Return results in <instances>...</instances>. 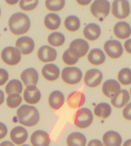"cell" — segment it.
Listing matches in <instances>:
<instances>
[{
  "label": "cell",
  "instance_id": "cell-15",
  "mask_svg": "<svg viewBox=\"0 0 131 146\" xmlns=\"http://www.w3.org/2000/svg\"><path fill=\"white\" fill-rule=\"evenodd\" d=\"M24 99L29 104H36L41 99V94L40 91L35 86L27 87L24 90Z\"/></svg>",
  "mask_w": 131,
  "mask_h": 146
},
{
  "label": "cell",
  "instance_id": "cell-34",
  "mask_svg": "<svg viewBox=\"0 0 131 146\" xmlns=\"http://www.w3.org/2000/svg\"><path fill=\"white\" fill-rule=\"evenodd\" d=\"M65 1H46L45 6L47 9L51 11H59L62 10L65 5Z\"/></svg>",
  "mask_w": 131,
  "mask_h": 146
},
{
  "label": "cell",
  "instance_id": "cell-32",
  "mask_svg": "<svg viewBox=\"0 0 131 146\" xmlns=\"http://www.w3.org/2000/svg\"><path fill=\"white\" fill-rule=\"evenodd\" d=\"M118 80L122 84L128 85L131 84V70L124 68L120 71L118 74Z\"/></svg>",
  "mask_w": 131,
  "mask_h": 146
},
{
  "label": "cell",
  "instance_id": "cell-18",
  "mask_svg": "<svg viewBox=\"0 0 131 146\" xmlns=\"http://www.w3.org/2000/svg\"><path fill=\"white\" fill-rule=\"evenodd\" d=\"M130 100V95L128 90H120L112 98L111 103L113 106L121 108L124 106Z\"/></svg>",
  "mask_w": 131,
  "mask_h": 146
},
{
  "label": "cell",
  "instance_id": "cell-37",
  "mask_svg": "<svg viewBox=\"0 0 131 146\" xmlns=\"http://www.w3.org/2000/svg\"><path fill=\"white\" fill-rule=\"evenodd\" d=\"M9 79V74L6 70L0 68V86L3 85Z\"/></svg>",
  "mask_w": 131,
  "mask_h": 146
},
{
  "label": "cell",
  "instance_id": "cell-1",
  "mask_svg": "<svg viewBox=\"0 0 131 146\" xmlns=\"http://www.w3.org/2000/svg\"><path fill=\"white\" fill-rule=\"evenodd\" d=\"M17 113L19 123L25 126H34L40 120V114L35 107L23 105L17 110Z\"/></svg>",
  "mask_w": 131,
  "mask_h": 146
},
{
  "label": "cell",
  "instance_id": "cell-36",
  "mask_svg": "<svg viewBox=\"0 0 131 146\" xmlns=\"http://www.w3.org/2000/svg\"><path fill=\"white\" fill-rule=\"evenodd\" d=\"M62 58L64 63L68 65H73L75 64L78 62L79 59L72 55L68 49L64 52Z\"/></svg>",
  "mask_w": 131,
  "mask_h": 146
},
{
  "label": "cell",
  "instance_id": "cell-20",
  "mask_svg": "<svg viewBox=\"0 0 131 146\" xmlns=\"http://www.w3.org/2000/svg\"><path fill=\"white\" fill-rule=\"evenodd\" d=\"M103 142L105 146H121L122 138L118 133L114 131H108L104 133Z\"/></svg>",
  "mask_w": 131,
  "mask_h": 146
},
{
  "label": "cell",
  "instance_id": "cell-19",
  "mask_svg": "<svg viewBox=\"0 0 131 146\" xmlns=\"http://www.w3.org/2000/svg\"><path fill=\"white\" fill-rule=\"evenodd\" d=\"M85 97L83 93L75 91L71 93L67 97V104L72 108H77L83 105Z\"/></svg>",
  "mask_w": 131,
  "mask_h": 146
},
{
  "label": "cell",
  "instance_id": "cell-38",
  "mask_svg": "<svg viewBox=\"0 0 131 146\" xmlns=\"http://www.w3.org/2000/svg\"><path fill=\"white\" fill-rule=\"evenodd\" d=\"M123 116L125 119L131 120V103L128 104L123 110Z\"/></svg>",
  "mask_w": 131,
  "mask_h": 146
},
{
  "label": "cell",
  "instance_id": "cell-9",
  "mask_svg": "<svg viewBox=\"0 0 131 146\" xmlns=\"http://www.w3.org/2000/svg\"><path fill=\"white\" fill-rule=\"evenodd\" d=\"M104 48L108 56L112 58H118L123 53L121 43L117 40H108L104 44Z\"/></svg>",
  "mask_w": 131,
  "mask_h": 146
},
{
  "label": "cell",
  "instance_id": "cell-43",
  "mask_svg": "<svg viewBox=\"0 0 131 146\" xmlns=\"http://www.w3.org/2000/svg\"><path fill=\"white\" fill-rule=\"evenodd\" d=\"M4 100V94L2 90H0V105H2Z\"/></svg>",
  "mask_w": 131,
  "mask_h": 146
},
{
  "label": "cell",
  "instance_id": "cell-28",
  "mask_svg": "<svg viewBox=\"0 0 131 146\" xmlns=\"http://www.w3.org/2000/svg\"><path fill=\"white\" fill-rule=\"evenodd\" d=\"M94 111L96 116L106 119L111 115L112 108L108 103H101L95 106Z\"/></svg>",
  "mask_w": 131,
  "mask_h": 146
},
{
  "label": "cell",
  "instance_id": "cell-26",
  "mask_svg": "<svg viewBox=\"0 0 131 146\" xmlns=\"http://www.w3.org/2000/svg\"><path fill=\"white\" fill-rule=\"evenodd\" d=\"M87 59L90 63L94 65H99L104 63L105 60V55L103 52L98 48L91 50L88 54Z\"/></svg>",
  "mask_w": 131,
  "mask_h": 146
},
{
  "label": "cell",
  "instance_id": "cell-45",
  "mask_svg": "<svg viewBox=\"0 0 131 146\" xmlns=\"http://www.w3.org/2000/svg\"><path fill=\"white\" fill-rule=\"evenodd\" d=\"M29 146V145H22V146Z\"/></svg>",
  "mask_w": 131,
  "mask_h": 146
},
{
  "label": "cell",
  "instance_id": "cell-6",
  "mask_svg": "<svg viewBox=\"0 0 131 146\" xmlns=\"http://www.w3.org/2000/svg\"><path fill=\"white\" fill-rule=\"evenodd\" d=\"M1 57L5 63L14 66L19 63L21 60V52L14 47H7L2 50Z\"/></svg>",
  "mask_w": 131,
  "mask_h": 146
},
{
  "label": "cell",
  "instance_id": "cell-29",
  "mask_svg": "<svg viewBox=\"0 0 131 146\" xmlns=\"http://www.w3.org/2000/svg\"><path fill=\"white\" fill-rule=\"evenodd\" d=\"M23 90V85L20 80H12L10 81L5 87V92L9 95L13 94L20 95Z\"/></svg>",
  "mask_w": 131,
  "mask_h": 146
},
{
  "label": "cell",
  "instance_id": "cell-23",
  "mask_svg": "<svg viewBox=\"0 0 131 146\" xmlns=\"http://www.w3.org/2000/svg\"><path fill=\"white\" fill-rule=\"evenodd\" d=\"M101 33L100 27L98 24L90 23L87 24L84 28L83 34L84 36L87 40L91 41L96 40L100 37Z\"/></svg>",
  "mask_w": 131,
  "mask_h": 146
},
{
  "label": "cell",
  "instance_id": "cell-11",
  "mask_svg": "<svg viewBox=\"0 0 131 146\" xmlns=\"http://www.w3.org/2000/svg\"><path fill=\"white\" fill-rule=\"evenodd\" d=\"M15 46L23 55L31 53L34 49L33 40L28 36L21 37L17 40Z\"/></svg>",
  "mask_w": 131,
  "mask_h": 146
},
{
  "label": "cell",
  "instance_id": "cell-31",
  "mask_svg": "<svg viewBox=\"0 0 131 146\" xmlns=\"http://www.w3.org/2000/svg\"><path fill=\"white\" fill-rule=\"evenodd\" d=\"M65 36L63 34L59 32H54L48 37V42L53 46H60L64 43Z\"/></svg>",
  "mask_w": 131,
  "mask_h": 146
},
{
  "label": "cell",
  "instance_id": "cell-7",
  "mask_svg": "<svg viewBox=\"0 0 131 146\" xmlns=\"http://www.w3.org/2000/svg\"><path fill=\"white\" fill-rule=\"evenodd\" d=\"M112 12L113 15L118 19L126 18L130 12L128 2L126 0H116L113 1Z\"/></svg>",
  "mask_w": 131,
  "mask_h": 146
},
{
  "label": "cell",
  "instance_id": "cell-3",
  "mask_svg": "<svg viewBox=\"0 0 131 146\" xmlns=\"http://www.w3.org/2000/svg\"><path fill=\"white\" fill-rule=\"evenodd\" d=\"M93 120V115L91 110L87 108L78 110L74 114V123L79 128L85 129L90 126Z\"/></svg>",
  "mask_w": 131,
  "mask_h": 146
},
{
  "label": "cell",
  "instance_id": "cell-12",
  "mask_svg": "<svg viewBox=\"0 0 131 146\" xmlns=\"http://www.w3.org/2000/svg\"><path fill=\"white\" fill-rule=\"evenodd\" d=\"M50 142L49 134L41 130L35 131L31 137V143L33 146H49Z\"/></svg>",
  "mask_w": 131,
  "mask_h": 146
},
{
  "label": "cell",
  "instance_id": "cell-22",
  "mask_svg": "<svg viewBox=\"0 0 131 146\" xmlns=\"http://www.w3.org/2000/svg\"><path fill=\"white\" fill-rule=\"evenodd\" d=\"M60 71L59 67L53 64L45 65L42 70L43 76L49 81H54L57 80L60 75Z\"/></svg>",
  "mask_w": 131,
  "mask_h": 146
},
{
  "label": "cell",
  "instance_id": "cell-17",
  "mask_svg": "<svg viewBox=\"0 0 131 146\" xmlns=\"http://www.w3.org/2000/svg\"><path fill=\"white\" fill-rule=\"evenodd\" d=\"M121 90V86L114 80H108L104 82L102 87V92L106 96L112 98Z\"/></svg>",
  "mask_w": 131,
  "mask_h": 146
},
{
  "label": "cell",
  "instance_id": "cell-35",
  "mask_svg": "<svg viewBox=\"0 0 131 146\" xmlns=\"http://www.w3.org/2000/svg\"><path fill=\"white\" fill-rule=\"evenodd\" d=\"M39 3L38 1H21L20 7L22 10L26 11H31L37 7Z\"/></svg>",
  "mask_w": 131,
  "mask_h": 146
},
{
  "label": "cell",
  "instance_id": "cell-40",
  "mask_svg": "<svg viewBox=\"0 0 131 146\" xmlns=\"http://www.w3.org/2000/svg\"><path fill=\"white\" fill-rule=\"evenodd\" d=\"M87 146H104L100 140L93 139L91 140L87 145Z\"/></svg>",
  "mask_w": 131,
  "mask_h": 146
},
{
  "label": "cell",
  "instance_id": "cell-13",
  "mask_svg": "<svg viewBox=\"0 0 131 146\" xmlns=\"http://www.w3.org/2000/svg\"><path fill=\"white\" fill-rule=\"evenodd\" d=\"M37 56L41 61L44 63H47L53 62L56 60L57 53L53 48L47 45H44L39 50Z\"/></svg>",
  "mask_w": 131,
  "mask_h": 146
},
{
  "label": "cell",
  "instance_id": "cell-47",
  "mask_svg": "<svg viewBox=\"0 0 131 146\" xmlns=\"http://www.w3.org/2000/svg\"><path fill=\"white\" fill-rule=\"evenodd\" d=\"M0 16H1V9H0Z\"/></svg>",
  "mask_w": 131,
  "mask_h": 146
},
{
  "label": "cell",
  "instance_id": "cell-27",
  "mask_svg": "<svg viewBox=\"0 0 131 146\" xmlns=\"http://www.w3.org/2000/svg\"><path fill=\"white\" fill-rule=\"evenodd\" d=\"M44 24L49 30H57L60 26V17L56 14H49L45 17Z\"/></svg>",
  "mask_w": 131,
  "mask_h": 146
},
{
  "label": "cell",
  "instance_id": "cell-44",
  "mask_svg": "<svg viewBox=\"0 0 131 146\" xmlns=\"http://www.w3.org/2000/svg\"><path fill=\"white\" fill-rule=\"evenodd\" d=\"M123 146H131V139L125 141Z\"/></svg>",
  "mask_w": 131,
  "mask_h": 146
},
{
  "label": "cell",
  "instance_id": "cell-39",
  "mask_svg": "<svg viewBox=\"0 0 131 146\" xmlns=\"http://www.w3.org/2000/svg\"><path fill=\"white\" fill-rule=\"evenodd\" d=\"M7 128L6 125L3 123L0 122V139H3L7 136Z\"/></svg>",
  "mask_w": 131,
  "mask_h": 146
},
{
  "label": "cell",
  "instance_id": "cell-46",
  "mask_svg": "<svg viewBox=\"0 0 131 146\" xmlns=\"http://www.w3.org/2000/svg\"><path fill=\"white\" fill-rule=\"evenodd\" d=\"M130 94H131V89H130Z\"/></svg>",
  "mask_w": 131,
  "mask_h": 146
},
{
  "label": "cell",
  "instance_id": "cell-33",
  "mask_svg": "<svg viewBox=\"0 0 131 146\" xmlns=\"http://www.w3.org/2000/svg\"><path fill=\"white\" fill-rule=\"evenodd\" d=\"M22 98L20 95L13 94L9 95L7 99V105L11 108H15L20 105Z\"/></svg>",
  "mask_w": 131,
  "mask_h": 146
},
{
  "label": "cell",
  "instance_id": "cell-42",
  "mask_svg": "<svg viewBox=\"0 0 131 146\" xmlns=\"http://www.w3.org/2000/svg\"><path fill=\"white\" fill-rule=\"evenodd\" d=\"M0 146H14V145L10 141H5L0 144Z\"/></svg>",
  "mask_w": 131,
  "mask_h": 146
},
{
  "label": "cell",
  "instance_id": "cell-5",
  "mask_svg": "<svg viewBox=\"0 0 131 146\" xmlns=\"http://www.w3.org/2000/svg\"><path fill=\"white\" fill-rule=\"evenodd\" d=\"M82 78L81 70L75 67L64 68L62 72V78L65 83L75 85L79 83Z\"/></svg>",
  "mask_w": 131,
  "mask_h": 146
},
{
  "label": "cell",
  "instance_id": "cell-2",
  "mask_svg": "<svg viewBox=\"0 0 131 146\" xmlns=\"http://www.w3.org/2000/svg\"><path fill=\"white\" fill-rule=\"evenodd\" d=\"M30 25L29 17L22 13L14 14L9 21V26L11 32L17 35L26 33Z\"/></svg>",
  "mask_w": 131,
  "mask_h": 146
},
{
  "label": "cell",
  "instance_id": "cell-21",
  "mask_svg": "<svg viewBox=\"0 0 131 146\" xmlns=\"http://www.w3.org/2000/svg\"><path fill=\"white\" fill-rule=\"evenodd\" d=\"M113 31L115 36L122 40L128 38L131 34V27L126 22L117 23L115 25Z\"/></svg>",
  "mask_w": 131,
  "mask_h": 146
},
{
  "label": "cell",
  "instance_id": "cell-4",
  "mask_svg": "<svg viewBox=\"0 0 131 146\" xmlns=\"http://www.w3.org/2000/svg\"><path fill=\"white\" fill-rule=\"evenodd\" d=\"M110 4L108 1L96 0L91 5L90 10L94 17L102 22L110 13Z\"/></svg>",
  "mask_w": 131,
  "mask_h": 146
},
{
  "label": "cell",
  "instance_id": "cell-41",
  "mask_svg": "<svg viewBox=\"0 0 131 146\" xmlns=\"http://www.w3.org/2000/svg\"><path fill=\"white\" fill-rule=\"evenodd\" d=\"M124 48L128 53L131 54V39L127 40L125 42Z\"/></svg>",
  "mask_w": 131,
  "mask_h": 146
},
{
  "label": "cell",
  "instance_id": "cell-10",
  "mask_svg": "<svg viewBox=\"0 0 131 146\" xmlns=\"http://www.w3.org/2000/svg\"><path fill=\"white\" fill-rule=\"evenodd\" d=\"M103 79V74L100 70L92 69L88 70L84 77V82L89 87L94 88L98 86Z\"/></svg>",
  "mask_w": 131,
  "mask_h": 146
},
{
  "label": "cell",
  "instance_id": "cell-30",
  "mask_svg": "<svg viewBox=\"0 0 131 146\" xmlns=\"http://www.w3.org/2000/svg\"><path fill=\"white\" fill-rule=\"evenodd\" d=\"M64 25L69 31L75 32L78 30L80 27V21L75 16H69L65 20Z\"/></svg>",
  "mask_w": 131,
  "mask_h": 146
},
{
  "label": "cell",
  "instance_id": "cell-16",
  "mask_svg": "<svg viewBox=\"0 0 131 146\" xmlns=\"http://www.w3.org/2000/svg\"><path fill=\"white\" fill-rule=\"evenodd\" d=\"M27 137V130L23 127H16L11 131V139L17 145H21L25 143Z\"/></svg>",
  "mask_w": 131,
  "mask_h": 146
},
{
  "label": "cell",
  "instance_id": "cell-24",
  "mask_svg": "<svg viewBox=\"0 0 131 146\" xmlns=\"http://www.w3.org/2000/svg\"><path fill=\"white\" fill-rule=\"evenodd\" d=\"M65 98L63 93L59 90L52 92L49 96V103L52 108L58 110L64 104Z\"/></svg>",
  "mask_w": 131,
  "mask_h": 146
},
{
  "label": "cell",
  "instance_id": "cell-8",
  "mask_svg": "<svg viewBox=\"0 0 131 146\" xmlns=\"http://www.w3.org/2000/svg\"><path fill=\"white\" fill-rule=\"evenodd\" d=\"M89 49V45L86 40L83 39H76L71 42L69 51L72 55L76 58L84 56Z\"/></svg>",
  "mask_w": 131,
  "mask_h": 146
},
{
  "label": "cell",
  "instance_id": "cell-14",
  "mask_svg": "<svg viewBox=\"0 0 131 146\" xmlns=\"http://www.w3.org/2000/svg\"><path fill=\"white\" fill-rule=\"evenodd\" d=\"M21 78L27 87L36 86L39 80V74L35 69L29 68L22 73Z\"/></svg>",
  "mask_w": 131,
  "mask_h": 146
},
{
  "label": "cell",
  "instance_id": "cell-25",
  "mask_svg": "<svg viewBox=\"0 0 131 146\" xmlns=\"http://www.w3.org/2000/svg\"><path fill=\"white\" fill-rule=\"evenodd\" d=\"M86 138L83 133L75 132L67 137L66 143L68 146H85Z\"/></svg>",
  "mask_w": 131,
  "mask_h": 146
}]
</instances>
